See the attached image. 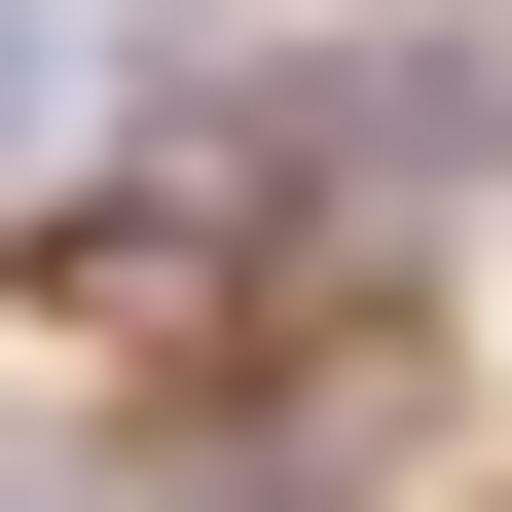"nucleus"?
Returning a JSON list of instances; mask_svg holds the SVG:
<instances>
[{
	"label": "nucleus",
	"instance_id": "1",
	"mask_svg": "<svg viewBox=\"0 0 512 512\" xmlns=\"http://www.w3.org/2000/svg\"><path fill=\"white\" fill-rule=\"evenodd\" d=\"M37 147H74V0H0V183H37Z\"/></svg>",
	"mask_w": 512,
	"mask_h": 512
}]
</instances>
